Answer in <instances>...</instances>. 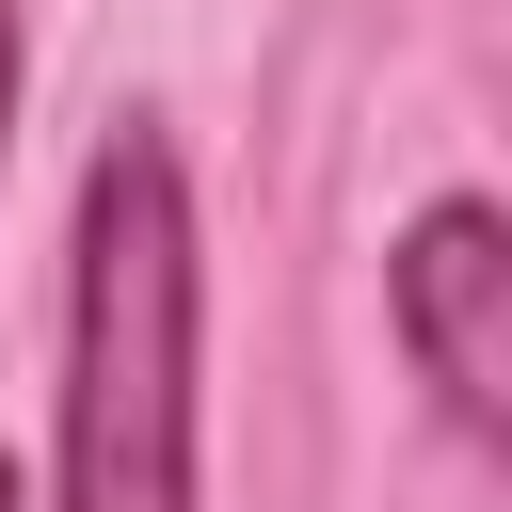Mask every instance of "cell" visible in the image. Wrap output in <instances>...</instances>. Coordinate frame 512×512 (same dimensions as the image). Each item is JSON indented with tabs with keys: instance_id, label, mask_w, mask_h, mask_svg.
Wrapping results in <instances>:
<instances>
[{
	"instance_id": "obj_4",
	"label": "cell",
	"mask_w": 512,
	"mask_h": 512,
	"mask_svg": "<svg viewBox=\"0 0 512 512\" xmlns=\"http://www.w3.org/2000/svg\"><path fill=\"white\" fill-rule=\"evenodd\" d=\"M0 512H32V496H16V480H0Z\"/></svg>"
},
{
	"instance_id": "obj_3",
	"label": "cell",
	"mask_w": 512,
	"mask_h": 512,
	"mask_svg": "<svg viewBox=\"0 0 512 512\" xmlns=\"http://www.w3.org/2000/svg\"><path fill=\"white\" fill-rule=\"evenodd\" d=\"M0 144H16V0H0Z\"/></svg>"
},
{
	"instance_id": "obj_1",
	"label": "cell",
	"mask_w": 512,
	"mask_h": 512,
	"mask_svg": "<svg viewBox=\"0 0 512 512\" xmlns=\"http://www.w3.org/2000/svg\"><path fill=\"white\" fill-rule=\"evenodd\" d=\"M192 176L128 112L64 256V512H192Z\"/></svg>"
},
{
	"instance_id": "obj_2",
	"label": "cell",
	"mask_w": 512,
	"mask_h": 512,
	"mask_svg": "<svg viewBox=\"0 0 512 512\" xmlns=\"http://www.w3.org/2000/svg\"><path fill=\"white\" fill-rule=\"evenodd\" d=\"M384 304H400V352H416V384L448 400V432H512V224L480 208V192H448V208H416L400 224V256H384Z\"/></svg>"
}]
</instances>
